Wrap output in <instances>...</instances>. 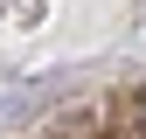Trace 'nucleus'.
Masks as SVG:
<instances>
[{
	"instance_id": "obj_1",
	"label": "nucleus",
	"mask_w": 146,
	"mask_h": 139,
	"mask_svg": "<svg viewBox=\"0 0 146 139\" xmlns=\"http://www.w3.org/2000/svg\"><path fill=\"white\" fill-rule=\"evenodd\" d=\"M132 132H139V139H146V91H139V97H132Z\"/></svg>"
}]
</instances>
